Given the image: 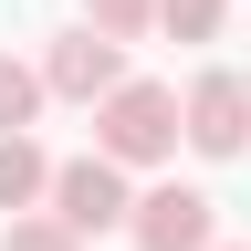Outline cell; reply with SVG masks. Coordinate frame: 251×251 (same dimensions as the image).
<instances>
[{
    "mask_svg": "<svg viewBox=\"0 0 251 251\" xmlns=\"http://www.w3.org/2000/svg\"><path fill=\"white\" fill-rule=\"evenodd\" d=\"M188 136V105H178V84H147V74H126L105 105H94V147L115 157V168H168Z\"/></svg>",
    "mask_w": 251,
    "mask_h": 251,
    "instance_id": "6da1fadb",
    "label": "cell"
},
{
    "mask_svg": "<svg viewBox=\"0 0 251 251\" xmlns=\"http://www.w3.org/2000/svg\"><path fill=\"white\" fill-rule=\"evenodd\" d=\"M0 251H84V230L63 209H21V220H0Z\"/></svg>",
    "mask_w": 251,
    "mask_h": 251,
    "instance_id": "ba28073f",
    "label": "cell"
},
{
    "mask_svg": "<svg viewBox=\"0 0 251 251\" xmlns=\"http://www.w3.org/2000/svg\"><path fill=\"white\" fill-rule=\"evenodd\" d=\"M220 21H230V0H157V31L168 42H220Z\"/></svg>",
    "mask_w": 251,
    "mask_h": 251,
    "instance_id": "9c48e42d",
    "label": "cell"
},
{
    "mask_svg": "<svg viewBox=\"0 0 251 251\" xmlns=\"http://www.w3.org/2000/svg\"><path fill=\"white\" fill-rule=\"evenodd\" d=\"M178 105H188V147L199 157H241L251 147V74H220L209 63V74H188Z\"/></svg>",
    "mask_w": 251,
    "mask_h": 251,
    "instance_id": "5b68a950",
    "label": "cell"
},
{
    "mask_svg": "<svg viewBox=\"0 0 251 251\" xmlns=\"http://www.w3.org/2000/svg\"><path fill=\"white\" fill-rule=\"evenodd\" d=\"M42 84L63 94V105H105V94L126 84V42H115V31H94V21L52 31V42H42Z\"/></svg>",
    "mask_w": 251,
    "mask_h": 251,
    "instance_id": "7a4b0ae2",
    "label": "cell"
},
{
    "mask_svg": "<svg viewBox=\"0 0 251 251\" xmlns=\"http://www.w3.org/2000/svg\"><path fill=\"white\" fill-rule=\"evenodd\" d=\"M0 209H52V157L31 147V136H0Z\"/></svg>",
    "mask_w": 251,
    "mask_h": 251,
    "instance_id": "8992f818",
    "label": "cell"
},
{
    "mask_svg": "<svg viewBox=\"0 0 251 251\" xmlns=\"http://www.w3.org/2000/svg\"><path fill=\"white\" fill-rule=\"evenodd\" d=\"M230 251H241V241H230Z\"/></svg>",
    "mask_w": 251,
    "mask_h": 251,
    "instance_id": "8fae6325",
    "label": "cell"
},
{
    "mask_svg": "<svg viewBox=\"0 0 251 251\" xmlns=\"http://www.w3.org/2000/svg\"><path fill=\"white\" fill-rule=\"evenodd\" d=\"M126 241H136V251H220V199H209V188H188V178H168V188H147V199H136Z\"/></svg>",
    "mask_w": 251,
    "mask_h": 251,
    "instance_id": "3957f363",
    "label": "cell"
},
{
    "mask_svg": "<svg viewBox=\"0 0 251 251\" xmlns=\"http://www.w3.org/2000/svg\"><path fill=\"white\" fill-rule=\"evenodd\" d=\"M84 21L115 31V42H147V31H157V0H84Z\"/></svg>",
    "mask_w": 251,
    "mask_h": 251,
    "instance_id": "30bf717a",
    "label": "cell"
},
{
    "mask_svg": "<svg viewBox=\"0 0 251 251\" xmlns=\"http://www.w3.org/2000/svg\"><path fill=\"white\" fill-rule=\"evenodd\" d=\"M52 105V84H42V63H21V52H0V136H31V115Z\"/></svg>",
    "mask_w": 251,
    "mask_h": 251,
    "instance_id": "52a82bcc",
    "label": "cell"
},
{
    "mask_svg": "<svg viewBox=\"0 0 251 251\" xmlns=\"http://www.w3.org/2000/svg\"><path fill=\"white\" fill-rule=\"evenodd\" d=\"M52 209L94 241V230H126V220H136V188H126V168L94 147V157H63L52 168Z\"/></svg>",
    "mask_w": 251,
    "mask_h": 251,
    "instance_id": "277c9868",
    "label": "cell"
}]
</instances>
